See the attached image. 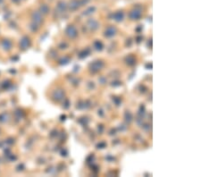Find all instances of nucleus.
Returning <instances> with one entry per match:
<instances>
[{"label": "nucleus", "mask_w": 201, "mask_h": 177, "mask_svg": "<svg viewBox=\"0 0 201 177\" xmlns=\"http://www.w3.org/2000/svg\"><path fill=\"white\" fill-rule=\"evenodd\" d=\"M31 19H32V23L38 26H39L43 23V17H42V14L39 13V11H34L31 14Z\"/></svg>", "instance_id": "nucleus-2"}, {"label": "nucleus", "mask_w": 201, "mask_h": 177, "mask_svg": "<svg viewBox=\"0 0 201 177\" xmlns=\"http://www.w3.org/2000/svg\"><path fill=\"white\" fill-rule=\"evenodd\" d=\"M6 121H7V115L6 114L0 115V122L1 123H5Z\"/></svg>", "instance_id": "nucleus-17"}, {"label": "nucleus", "mask_w": 201, "mask_h": 177, "mask_svg": "<svg viewBox=\"0 0 201 177\" xmlns=\"http://www.w3.org/2000/svg\"><path fill=\"white\" fill-rule=\"evenodd\" d=\"M94 47L97 50H99V51H101L103 49V44H102V42H100L98 40L94 43Z\"/></svg>", "instance_id": "nucleus-15"}, {"label": "nucleus", "mask_w": 201, "mask_h": 177, "mask_svg": "<svg viewBox=\"0 0 201 177\" xmlns=\"http://www.w3.org/2000/svg\"><path fill=\"white\" fill-rule=\"evenodd\" d=\"M81 6V4H80V0H72L69 5H68V7L71 11H75L77 10L79 7Z\"/></svg>", "instance_id": "nucleus-6"}, {"label": "nucleus", "mask_w": 201, "mask_h": 177, "mask_svg": "<svg viewBox=\"0 0 201 177\" xmlns=\"http://www.w3.org/2000/svg\"><path fill=\"white\" fill-rule=\"evenodd\" d=\"M57 9L58 13H63V12L67 9V5H66V3L63 2V1H59L57 4Z\"/></svg>", "instance_id": "nucleus-10"}, {"label": "nucleus", "mask_w": 201, "mask_h": 177, "mask_svg": "<svg viewBox=\"0 0 201 177\" xmlns=\"http://www.w3.org/2000/svg\"><path fill=\"white\" fill-rule=\"evenodd\" d=\"M4 1H5V0H0V5H1V4H2V3L4 2Z\"/></svg>", "instance_id": "nucleus-19"}, {"label": "nucleus", "mask_w": 201, "mask_h": 177, "mask_svg": "<svg viewBox=\"0 0 201 177\" xmlns=\"http://www.w3.org/2000/svg\"><path fill=\"white\" fill-rule=\"evenodd\" d=\"M96 10V8L94 7V6H91V7H89V8H88L86 11H85V13H84V14L85 15H88V14H91L92 13H94V11Z\"/></svg>", "instance_id": "nucleus-16"}, {"label": "nucleus", "mask_w": 201, "mask_h": 177, "mask_svg": "<svg viewBox=\"0 0 201 177\" xmlns=\"http://www.w3.org/2000/svg\"><path fill=\"white\" fill-rule=\"evenodd\" d=\"M103 66H104L103 62H101V61H96V62H94V63L91 64L90 68H91V70H92L94 73H96V72L101 70V69L103 68Z\"/></svg>", "instance_id": "nucleus-5"}, {"label": "nucleus", "mask_w": 201, "mask_h": 177, "mask_svg": "<svg viewBox=\"0 0 201 177\" xmlns=\"http://www.w3.org/2000/svg\"><path fill=\"white\" fill-rule=\"evenodd\" d=\"M2 47L5 50H10L12 48V42L8 39H4L2 41Z\"/></svg>", "instance_id": "nucleus-12"}, {"label": "nucleus", "mask_w": 201, "mask_h": 177, "mask_svg": "<svg viewBox=\"0 0 201 177\" xmlns=\"http://www.w3.org/2000/svg\"><path fill=\"white\" fill-rule=\"evenodd\" d=\"M88 27L90 28L91 30H97V27H98V23L97 22V21H95L94 19H90L89 21H88Z\"/></svg>", "instance_id": "nucleus-13"}, {"label": "nucleus", "mask_w": 201, "mask_h": 177, "mask_svg": "<svg viewBox=\"0 0 201 177\" xmlns=\"http://www.w3.org/2000/svg\"><path fill=\"white\" fill-rule=\"evenodd\" d=\"M12 1H13L14 3H16V4H17V3H19L20 1H22V0H12Z\"/></svg>", "instance_id": "nucleus-18"}, {"label": "nucleus", "mask_w": 201, "mask_h": 177, "mask_svg": "<svg viewBox=\"0 0 201 177\" xmlns=\"http://www.w3.org/2000/svg\"><path fill=\"white\" fill-rule=\"evenodd\" d=\"M29 45H30V40L28 37H23L20 41V47L23 50L27 49L29 47Z\"/></svg>", "instance_id": "nucleus-4"}, {"label": "nucleus", "mask_w": 201, "mask_h": 177, "mask_svg": "<svg viewBox=\"0 0 201 177\" xmlns=\"http://www.w3.org/2000/svg\"><path fill=\"white\" fill-rule=\"evenodd\" d=\"M49 12V7L48 5L46 4H42L40 6H39V13L41 14H48Z\"/></svg>", "instance_id": "nucleus-11"}, {"label": "nucleus", "mask_w": 201, "mask_h": 177, "mask_svg": "<svg viewBox=\"0 0 201 177\" xmlns=\"http://www.w3.org/2000/svg\"><path fill=\"white\" fill-rule=\"evenodd\" d=\"M142 7L140 5L135 6L133 9L131 10V12L129 13V17L131 20H139L141 15H142Z\"/></svg>", "instance_id": "nucleus-1"}, {"label": "nucleus", "mask_w": 201, "mask_h": 177, "mask_svg": "<svg viewBox=\"0 0 201 177\" xmlns=\"http://www.w3.org/2000/svg\"><path fill=\"white\" fill-rule=\"evenodd\" d=\"M63 92L62 89H57L54 93H53V98L57 100V101H60L63 98Z\"/></svg>", "instance_id": "nucleus-8"}, {"label": "nucleus", "mask_w": 201, "mask_h": 177, "mask_svg": "<svg viewBox=\"0 0 201 177\" xmlns=\"http://www.w3.org/2000/svg\"><path fill=\"white\" fill-rule=\"evenodd\" d=\"M65 33H66V35H67L70 39H74V38H76L77 35H78L77 30H76V28H75L74 26H73V25H69V26L66 28Z\"/></svg>", "instance_id": "nucleus-3"}, {"label": "nucleus", "mask_w": 201, "mask_h": 177, "mask_svg": "<svg viewBox=\"0 0 201 177\" xmlns=\"http://www.w3.org/2000/svg\"><path fill=\"white\" fill-rule=\"evenodd\" d=\"M113 17L116 22H118V23L122 22L123 20V17H124V13L122 11H117L114 14Z\"/></svg>", "instance_id": "nucleus-9"}, {"label": "nucleus", "mask_w": 201, "mask_h": 177, "mask_svg": "<svg viewBox=\"0 0 201 177\" xmlns=\"http://www.w3.org/2000/svg\"><path fill=\"white\" fill-rule=\"evenodd\" d=\"M116 33V28L114 26H109L108 28H107L105 31V36L107 38H111L113 36H115Z\"/></svg>", "instance_id": "nucleus-7"}, {"label": "nucleus", "mask_w": 201, "mask_h": 177, "mask_svg": "<svg viewBox=\"0 0 201 177\" xmlns=\"http://www.w3.org/2000/svg\"><path fill=\"white\" fill-rule=\"evenodd\" d=\"M136 60L134 58V57H132V56H129V57H127V58H126V63L129 64V65H133V64H135V62Z\"/></svg>", "instance_id": "nucleus-14"}]
</instances>
